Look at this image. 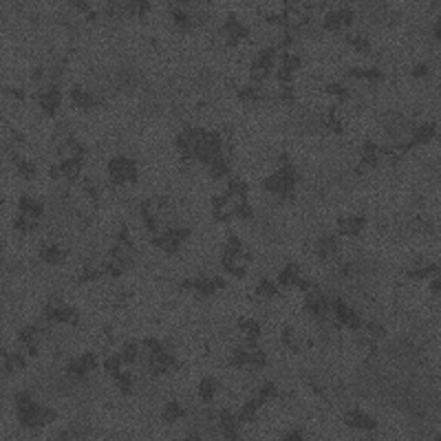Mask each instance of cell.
<instances>
[{"instance_id":"cell-5","label":"cell","mask_w":441,"mask_h":441,"mask_svg":"<svg viewBox=\"0 0 441 441\" xmlns=\"http://www.w3.org/2000/svg\"><path fill=\"white\" fill-rule=\"evenodd\" d=\"M331 307H333L335 324L344 326V329H351V331H362L364 318H362V313L356 307H353L349 300L335 296V298H331Z\"/></svg>"},{"instance_id":"cell-14","label":"cell","mask_w":441,"mask_h":441,"mask_svg":"<svg viewBox=\"0 0 441 441\" xmlns=\"http://www.w3.org/2000/svg\"><path fill=\"white\" fill-rule=\"evenodd\" d=\"M367 228V217L364 214H347L338 219V232L344 236H360Z\"/></svg>"},{"instance_id":"cell-2","label":"cell","mask_w":441,"mask_h":441,"mask_svg":"<svg viewBox=\"0 0 441 441\" xmlns=\"http://www.w3.org/2000/svg\"><path fill=\"white\" fill-rule=\"evenodd\" d=\"M221 263H223V267L234 276H245L247 274L251 256H249V251L243 247L238 236H234V234L228 236V241H225L223 251H221Z\"/></svg>"},{"instance_id":"cell-16","label":"cell","mask_w":441,"mask_h":441,"mask_svg":"<svg viewBox=\"0 0 441 441\" xmlns=\"http://www.w3.org/2000/svg\"><path fill=\"white\" fill-rule=\"evenodd\" d=\"M197 393H199V399L203 401V404H214L217 397H219V393H221V384H219L217 377L208 375V377H203V380L199 382Z\"/></svg>"},{"instance_id":"cell-3","label":"cell","mask_w":441,"mask_h":441,"mask_svg":"<svg viewBox=\"0 0 441 441\" xmlns=\"http://www.w3.org/2000/svg\"><path fill=\"white\" fill-rule=\"evenodd\" d=\"M108 179L113 185H117V188H126V185H131L137 181V176H140V168H137V161L131 159V157H126V155H117V157H113L108 159Z\"/></svg>"},{"instance_id":"cell-10","label":"cell","mask_w":441,"mask_h":441,"mask_svg":"<svg viewBox=\"0 0 441 441\" xmlns=\"http://www.w3.org/2000/svg\"><path fill=\"white\" fill-rule=\"evenodd\" d=\"M344 424L358 433H373L375 426H377L375 417H371V415L362 408H349L344 413Z\"/></svg>"},{"instance_id":"cell-15","label":"cell","mask_w":441,"mask_h":441,"mask_svg":"<svg viewBox=\"0 0 441 441\" xmlns=\"http://www.w3.org/2000/svg\"><path fill=\"white\" fill-rule=\"evenodd\" d=\"M278 283L283 287H309V281L302 276V272L296 263L283 265V269L278 272Z\"/></svg>"},{"instance_id":"cell-12","label":"cell","mask_w":441,"mask_h":441,"mask_svg":"<svg viewBox=\"0 0 441 441\" xmlns=\"http://www.w3.org/2000/svg\"><path fill=\"white\" fill-rule=\"evenodd\" d=\"M38 258H40L44 265L56 267V265H62L67 260V247L60 241H47L40 245V249H38Z\"/></svg>"},{"instance_id":"cell-4","label":"cell","mask_w":441,"mask_h":441,"mask_svg":"<svg viewBox=\"0 0 441 441\" xmlns=\"http://www.w3.org/2000/svg\"><path fill=\"white\" fill-rule=\"evenodd\" d=\"M190 236H192L190 228H185V225H172V228H163L159 234H155L153 241L161 251H166V254H176Z\"/></svg>"},{"instance_id":"cell-18","label":"cell","mask_w":441,"mask_h":441,"mask_svg":"<svg viewBox=\"0 0 441 441\" xmlns=\"http://www.w3.org/2000/svg\"><path fill=\"white\" fill-rule=\"evenodd\" d=\"M238 331L245 338V342H258V338L263 335L260 324L254 318H241L238 322Z\"/></svg>"},{"instance_id":"cell-13","label":"cell","mask_w":441,"mask_h":441,"mask_svg":"<svg viewBox=\"0 0 441 441\" xmlns=\"http://www.w3.org/2000/svg\"><path fill=\"white\" fill-rule=\"evenodd\" d=\"M60 104H62V93L58 86H44L40 88V93H38V106L42 108L44 115H56V113L60 110Z\"/></svg>"},{"instance_id":"cell-20","label":"cell","mask_w":441,"mask_h":441,"mask_svg":"<svg viewBox=\"0 0 441 441\" xmlns=\"http://www.w3.org/2000/svg\"><path fill=\"white\" fill-rule=\"evenodd\" d=\"M117 356L122 358L124 364H135L137 360L142 358V347L137 344V342H126V344H122Z\"/></svg>"},{"instance_id":"cell-6","label":"cell","mask_w":441,"mask_h":441,"mask_svg":"<svg viewBox=\"0 0 441 441\" xmlns=\"http://www.w3.org/2000/svg\"><path fill=\"white\" fill-rule=\"evenodd\" d=\"M358 20V14H356V7H349V5H338L333 9H329L326 14L322 16V29L324 31H331V33H338L342 31L347 27H351L353 22Z\"/></svg>"},{"instance_id":"cell-11","label":"cell","mask_w":441,"mask_h":441,"mask_svg":"<svg viewBox=\"0 0 441 441\" xmlns=\"http://www.w3.org/2000/svg\"><path fill=\"white\" fill-rule=\"evenodd\" d=\"M69 99H71V104L80 110H91L102 104V99H99L88 86H71Z\"/></svg>"},{"instance_id":"cell-9","label":"cell","mask_w":441,"mask_h":441,"mask_svg":"<svg viewBox=\"0 0 441 441\" xmlns=\"http://www.w3.org/2000/svg\"><path fill=\"white\" fill-rule=\"evenodd\" d=\"M185 289H190V292L199 294V296H212V294H217L219 289L223 287V278H219V276H212V274H201L197 276V278H190V281H185L183 283Z\"/></svg>"},{"instance_id":"cell-8","label":"cell","mask_w":441,"mask_h":441,"mask_svg":"<svg viewBox=\"0 0 441 441\" xmlns=\"http://www.w3.org/2000/svg\"><path fill=\"white\" fill-rule=\"evenodd\" d=\"M219 38L228 47H238L249 38V29L245 27L243 20H238L236 16H230V18H225V22L221 24Z\"/></svg>"},{"instance_id":"cell-7","label":"cell","mask_w":441,"mask_h":441,"mask_svg":"<svg viewBox=\"0 0 441 441\" xmlns=\"http://www.w3.org/2000/svg\"><path fill=\"white\" fill-rule=\"evenodd\" d=\"M78 309L71 307L62 298H51L44 307V320L53 324H75L78 322Z\"/></svg>"},{"instance_id":"cell-19","label":"cell","mask_w":441,"mask_h":441,"mask_svg":"<svg viewBox=\"0 0 441 441\" xmlns=\"http://www.w3.org/2000/svg\"><path fill=\"white\" fill-rule=\"evenodd\" d=\"M254 294L260 302H267V300H274V298H278V285H276L274 281L269 278H260L256 289H254Z\"/></svg>"},{"instance_id":"cell-1","label":"cell","mask_w":441,"mask_h":441,"mask_svg":"<svg viewBox=\"0 0 441 441\" xmlns=\"http://www.w3.org/2000/svg\"><path fill=\"white\" fill-rule=\"evenodd\" d=\"M300 181V172L296 170V166H292V163H283L281 168H276L274 172H269L267 176H265V190L281 197V199H289L294 194L296 185Z\"/></svg>"},{"instance_id":"cell-17","label":"cell","mask_w":441,"mask_h":441,"mask_svg":"<svg viewBox=\"0 0 441 441\" xmlns=\"http://www.w3.org/2000/svg\"><path fill=\"white\" fill-rule=\"evenodd\" d=\"M11 161H14V170H16V174L20 176V179L31 181V179H35V176H38V166H35L33 159L18 155V157H14Z\"/></svg>"}]
</instances>
